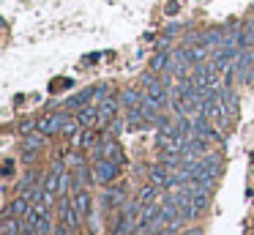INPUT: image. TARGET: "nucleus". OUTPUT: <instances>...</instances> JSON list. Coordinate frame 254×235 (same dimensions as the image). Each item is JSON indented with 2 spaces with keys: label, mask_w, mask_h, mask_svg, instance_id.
<instances>
[{
  "label": "nucleus",
  "mask_w": 254,
  "mask_h": 235,
  "mask_svg": "<svg viewBox=\"0 0 254 235\" xmlns=\"http://www.w3.org/2000/svg\"><path fill=\"white\" fill-rule=\"evenodd\" d=\"M99 118H101V112H99V109H93V107H82L77 112V123L85 126V129H93V126L99 123Z\"/></svg>",
  "instance_id": "0eeeda50"
},
{
  "label": "nucleus",
  "mask_w": 254,
  "mask_h": 235,
  "mask_svg": "<svg viewBox=\"0 0 254 235\" xmlns=\"http://www.w3.org/2000/svg\"><path fill=\"white\" fill-rule=\"evenodd\" d=\"M115 109H118V101H115V98H107V101L99 107L101 120H104V118H115Z\"/></svg>",
  "instance_id": "5701e85b"
},
{
  "label": "nucleus",
  "mask_w": 254,
  "mask_h": 235,
  "mask_svg": "<svg viewBox=\"0 0 254 235\" xmlns=\"http://www.w3.org/2000/svg\"><path fill=\"white\" fill-rule=\"evenodd\" d=\"M183 235H202V230H186Z\"/></svg>",
  "instance_id": "72a5a7b5"
},
{
  "label": "nucleus",
  "mask_w": 254,
  "mask_h": 235,
  "mask_svg": "<svg viewBox=\"0 0 254 235\" xmlns=\"http://www.w3.org/2000/svg\"><path fill=\"white\" fill-rule=\"evenodd\" d=\"M93 178L99 183H110V180L118 178V161H110V158H99L93 167Z\"/></svg>",
  "instance_id": "f257e3e1"
},
{
  "label": "nucleus",
  "mask_w": 254,
  "mask_h": 235,
  "mask_svg": "<svg viewBox=\"0 0 254 235\" xmlns=\"http://www.w3.org/2000/svg\"><path fill=\"white\" fill-rule=\"evenodd\" d=\"M36 178L39 175L33 172V169H28V172L22 175V180H19V189H33V183H36Z\"/></svg>",
  "instance_id": "b1692460"
},
{
  "label": "nucleus",
  "mask_w": 254,
  "mask_h": 235,
  "mask_svg": "<svg viewBox=\"0 0 254 235\" xmlns=\"http://www.w3.org/2000/svg\"><path fill=\"white\" fill-rule=\"evenodd\" d=\"M123 123H126V120H121V118H112V134H121V131L126 129Z\"/></svg>",
  "instance_id": "a878e982"
},
{
  "label": "nucleus",
  "mask_w": 254,
  "mask_h": 235,
  "mask_svg": "<svg viewBox=\"0 0 254 235\" xmlns=\"http://www.w3.org/2000/svg\"><path fill=\"white\" fill-rule=\"evenodd\" d=\"M170 167L167 164H156V167H150V180H153L156 186H161V189H167V183H170Z\"/></svg>",
  "instance_id": "1a4fd4ad"
},
{
  "label": "nucleus",
  "mask_w": 254,
  "mask_h": 235,
  "mask_svg": "<svg viewBox=\"0 0 254 235\" xmlns=\"http://www.w3.org/2000/svg\"><path fill=\"white\" fill-rule=\"evenodd\" d=\"M44 131H39V134H25V140H22V148L25 151H39L41 145H44Z\"/></svg>",
  "instance_id": "dca6fc26"
},
{
  "label": "nucleus",
  "mask_w": 254,
  "mask_h": 235,
  "mask_svg": "<svg viewBox=\"0 0 254 235\" xmlns=\"http://www.w3.org/2000/svg\"><path fill=\"white\" fill-rule=\"evenodd\" d=\"M232 58H238V49H235V47H227V44H221V47L213 52V63L219 66L221 71H224L227 66H230V60H232Z\"/></svg>",
  "instance_id": "39448f33"
},
{
  "label": "nucleus",
  "mask_w": 254,
  "mask_h": 235,
  "mask_svg": "<svg viewBox=\"0 0 254 235\" xmlns=\"http://www.w3.org/2000/svg\"><path fill=\"white\" fill-rule=\"evenodd\" d=\"M123 200H126V189H123V186H115L112 191H107V194H104V205H107V208L121 205Z\"/></svg>",
  "instance_id": "ddd939ff"
},
{
  "label": "nucleus",
  "mask_w": 254,
  "mask_h": 235,
  "mask_svg": "<svg viewBox=\"0 0 254 235\" xmlns=\"http://www.w3.org/2000/svg\"><path fill=\"white\" fill-rule=\"evenodd\" d=\"M77 213H79V211L74 208V202H68V200L61 202V219L68 224V230H74V227L79 224V216H77Z\"/></svg>",
  "instance_id": "6e6552de"
},
{
  "label": "nucleus",
  "mask_w": 254,
  "mask_h": 235,
  "mask_svg": "<svg viewBox=\"0 0 254 235\" xmlns=\"http://www.w3.org/2000/svg\"><path fill=\"white\" fill-rule=\"evenodd\" d=\"M61 178H63V164L58 161L55 167L50 169V175L44 178V189L50 191V194H55V191H61Z\"/></svg>",
  "instance_id": "423d86ee"
},
{
  "label": "nucleus",
  "mask_w": 254,
  "mask_h": 235,
  "mask_svg": "<svg viewBox=\"0 0 254 235\" xmlns=\"http://www.w3.org/2000/svg\"><path fill=\"white\" fill-rule=\"evenodd\" d=\"M159 189H161V186H156L153 180H150V183L145 186L142 191H139V202H142V205H150V202H153L156 197H159Z\"/></svg>",
  "instance_id": "f3484780"
},
{
  "label": "nucleus",
  "mask_w": 254,
  "mask_h": 235,
  "mask_svg": "<svg viewBox=\"0 0 254 235\" xmlns=\"http://www.w3.org/2000/svg\"><path fill=\"white\" fill-rule=\"evenodd\" d=\"M93 93H96V96H104V93H110V87H107V85H99V87H93Z\"/></svg>",
  "instance_id": "c756f323"
},
{
  "label": "nucleus",
  "mask_w": 254,
  "mask_h": 235,
  "mask_svg": "<svg viewBox=\"0 0 254 235\" xmlns=\"http://www.w3.org/2000/svg\"><path fill=\"white\" fill-rule=\"evenodd\" d=\"M126 123H128V129H139V126H145L148 120H145V115H142V109H139V107H131L126 112Z\"/></svg>",
  "instance_id": "4468645a"
},
{
  "label": "nucleus",
  "mask_w": 254,
  "mask_h": 235,
  "mask_svg": "<svg viewBox=\"0 0 254 235\" xmlns=\"http://www.w3.org/2000/svg\"><path fill=\"white\" fill-rule=\"evenodd\" d=\"M96 140H99V134H96L93 129H85L82 134H79V148H93Z\"/></svg>",
  "instance_id": "4be33fe9"
},
{
  "label": "nucleus",
  "mask_w": 254,
  "mask_h": 235,
  "mask_svg": "<svg viewBox=\"0 0 254 235\" xmlns=\"http://www.w3.org/2000/svg\"><path fill=\"white\" fill-rule=\"evenodd\" d=\"M74 208H77L79 213H90V194L88 191H77V197H74Z\"/></svg>",
  "instance_id": "6ab92c4d"
},
{
  "label": "nucleus",
  "mask_w": 254,
  "mask_h": 235,
  "mask_svg": "<svg viewBox=\"0 0 254 235\" xmlns=\"http://www.w3.org/2000/svg\"><path fill=\"white\" fill-rule=\"evenodd\" d=\"M221 104H224V109L230 115H235L238 112V96H235V90H232V87H221Z\"/></svg>",
  "instance_id": "9b49d317"
},
{
  "label": "nucleus",
  "mask_w": 254,
  "mask_h": 235,
  "mask_svg": "<svg viewBox=\"0 0 254 235\" xmlns=\"http://www.w3.org/2000/svg\"><path fill=\"white\" fill-rule=\"evenodd\" d=\"M170 63H172V55L164 52V49H159V52L150 58V71H156V74H159V71H167Z\"/></svg>",
  "instance_id": "9d476101"
},
{
  "label": "nucleus",
  "mask_w": 254,
  "mask_h": 235,
  "mask_svg": "<svg viewBox=\"0 0 254 235\" xmlns=\"http://www.w3.org/2000/svg\"><path fill=\"white\" fill-rule=\"evenodd\" d=\"M33 129H39V120H22L19 123V134H33Z\"/></svg>",
  "instance_id": "393cba45"
},
{
  "label": "nucleus",
  "mask_w": 254,
  "mask_h": 235,
  "mask_svg": "<svg viewBox=\"0 0 254 235\" xmlns=\"http://www.w3.org/2000/svg\"><path fill=\"white\" fill-rule=\"evenodd\" d=\"M170 38H172V36H164V38H159V44H156V47H159V49H167V47H170Z\"/></svg>",
  "instance_id": "c85d7f7f"
},
{
  "label": "nucleus",
  "mask_w": 254,
  "mask_h": 235,
  "mask_svg": "<svg viewBox=\"0 0 254 235\" xmlns=\"http://www.w3.org/2000/svg\"><path fill=\"white\" fill-rule=\"evenodd\" d=\"M88 180H90V172H88V167L82 164V167L77 169V175H74V189H77V191H82Z\"/></svg>",
  "instance_id": "412c9836"
},
{
  "label": "nucleus",
  "mask_w": 254,
  "mask_h": 235,
  "mask_svg": "<svg viewBox=\"0 0 254 235\" xmlns=\"http://www.w3.org/2000/svg\"><path fill=\"white\" fill-rule=\"evenodd\" d=\"M77 131V123L74 120H66V126H63V134H74Z\"/></svg>",
  "instance_id": "bb28decb"
},
{
  "label": "nucleus",
  "mask_w": 254,
  "mask_h": 235,
  "mask_svg": "<svg viewBox=\"0 0 254 235\" xmlns=\"http://www.w3.org/2000/svg\"><path fill=\"white\" fill-rule=\"evenodd\" d=\"M121 101L126 104L128 109H131V107H139V104H142V93H139V90H131V87H128V90H123Z\"/></svg>",
  "instance_id": "a211bd4d"
},
{
  "label": "nucleus",
  "mask_w": 254,
  "mask_h": 235,
  "mask_svg": "<svg viewBox=\"0 0 254 235\" xmlns=\"http://www.w3.org/2000/svg\"><path fill=\"white\" fill-rule=\"evenodd\" d=\"M66 227H68L66 222H63V224H58V227H55V235H68V233H66Z\"/></svg>",
  "instance_id": "7c9ffc66"
},
{
  "label": "nucleus",
  "mask_w": 254,
  "mask_h": 235,
  "mask_svg": "<svg viewBox=\"0 0 254 235\" xmlns=\"http://www.w3.org/2000/svg\"><path fill=\"white\" fill-rule=\"evenodd\" d=\"M93 96H96L93 90H82V93H77V96L66 98V107H82V104H88Z\"/></svg>",
  "instance_id": "aec40b11"
},
{
  "label": "nucleus",
  "mask_w": 254,
  "mask_h": 235,
  "mask_svg": "<svg viewBox=\"0 0 254 235\" xmlns=\"http://www.w3.org/2000/svg\"><path fill=\"white\" fill-rule=\"evenodd\" d=\"M252 66H254V47L241 49V52H238V58H235V71H238V77H241L243 82H246V77H249V71H252Z\"/></svg>",
  "instance_id": "7ed1b4c3"
},
{
  "label": "nucleus",
  "mask_w": 254,
  "mask_h": 235,
  "mask_svg": "<svg viewBox=\"0 0 254 235\" xmlns=\"http://www.w3.org/2000/svg\"><path fill=\"white\" fill-rule=\"evenodd\" d=\"M178 8H181L178 3H167V14H170V16H175V14H178Z\"/></svg>",
  "instance_id": "cd10ccee"
},
{
  "label": "nucleus",
  "mask_w": 254,
  "mask_h": 235,
  "mask_svg": "<svg viewBox=\"0 0 254 235\" xmlns=\"http://www.w3.org/2000/svg\"><path fill=\"white\" fill-rule=\"evenodd\" d=\"M0 233L3 235H22V224H19L14 216H6L3 224H0Z\"/></svg>",
  "instance_id": "2eb2a0df"
},
{
  "label": "nucleus",
  "mask_w": 254,
  "mask_h": 235,
  "mask_svg": "<svg viewBox=\"0 0 254 235\" xmlns=\"http://www.w3.org/2000/svg\"><path fill=\"white\" fill-rule=\"evenodd\" d=\"M66 120H71V118H68V115H63V112H58V115H47V118H41V120H39V131H44L47 137H52V134H58V131H63Z\"/></svg>",
  "instance_id": "f03ea898"
},
{
  "label": "nucleus",
  "mask_w": 254,
  "mask_h": 235,
  "mask_svg": "<svg viewBox=\"0 0 254 235\" xmlns=\"http://www.w3.org/2000/svg\"><path fill=\"white\" fill-rule=\"evenodd\" d=\"M224 41H227V38H224V30H221V27H213V30H208L202 38H199V44H205V47H213V44H219V47H221Z\"/></svg>",
  "instance_id": "f8f14e48"
},
{
  "label": "nucleus",
  "mask_w": 254,
  "mask_h": 235,
  "mask_svg": "<svg viewBox=\"0 0 254 235\" xmlns=\"http://www.w3.org/2000/svg\"><path fill=\"white\" fill-rule=\"evenodd\" d=\"M33 156H36V151H25L22 153V161H33Z\"/></svg>",
  "instance_id": "2f4dec72"
},
{
  "label": "nucleus",
  "mask_w": 254,
  "mask_h": 235,
  "mask_svg": "<svg viewBox=\"0 0 254 235\" xmlns=\"http://www.w3.org/2000/svg\"><path fill=\"white\" fill-rule=\"evenodd\" d=\"M28 213H30V200L28 197H17L14 202H8L6 205V216H14V219H28Z\"/></svg>",
  "instance_id": "20e7f679"
},
{
  "label": "nucleus",
  "mask_w": 254,
  "mask_h": 235,
  "mask_svg": "<svg viewBox=\"0 0 254 235\" xmlns=\"http://www.w3.org/2000/svg\"><path fill=\"white\" fill-rule=\"evenodd\" d=\"M246 82H249V85H254V66H252V71H249V77H246Z\"/></svg>",
  "instance_id": "473e14b6"
}]
</instances>
